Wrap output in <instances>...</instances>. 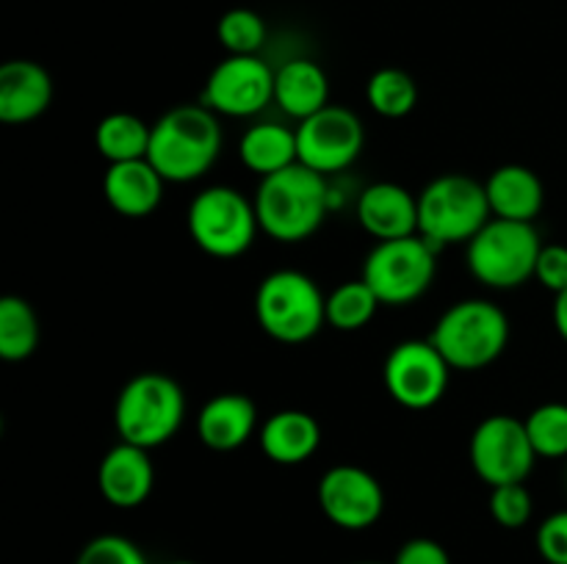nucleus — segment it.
I'll use <instances>...</instances> for the list:
<instances>
[{"label": "nucleus", "mask_w": 567, "mask_h": 564, "mask_svg": "<svg viewBox=\"0 0 567 564\" xmlns=\"http://www.w3.org/2000/svg\"><path fill=\"white\" fill-rule=\"evenodd\" d=\"M358 221L377 241L419 236V197L399 182H374L360 194Z\"/></svg>", "instance_id": "obj_16"}, {"label": "nucleus", "mask_w": 567, "mask_h": 564, "mask_svg": "<svg viewBox=\"0 0 567 564\" xmlns=\"http://www.w3.org/2000/svg\"><path fill=\"white\" fill-rule=\"evenodd\" d=\"M535 280L546 291H551L554 296L567 291V247H563V243H548V247L540 249Z\"/></svg>", "instance_id": "obj_33"}, {"label": "nucleus", "mask_w": 567, "mask_h": 564, "mask_svg": "<svg viewBox=\"0 0 567 564\" xmlns=\"http://www.w3.org/2000/svg\"><path fill=\"white\" fill-rule=\"evenodd\" d=\"M380 299L371 291L369 282L360 280L341 282L336 291L327 296V324L336 326L338 332H358L377 315Z\"/></svg>", "instance_id": "obj_26"}, {"label": "nucleus", "mask_w": 567, "mask_h": 564, "mask_svg": "<svg viewBox=\"0 0 567 564\" xmlns=\"http://www.w3.org/2000/svg\"><path fill=\"white\" fill-rule=\"evenodd\" d=\"M554 326H557L559 337L567 343V291L557 293V299H554Z\"/></svg>", "instance_id": "obj_35"}, {"label": "nucleus", "mask_w": 567, "mask_h": 564, "mask_svg": "<svg viewBox=\"0 0 567 564\" xmlns=\"http://www.w3.org/2000/svg\"><path fill=\"white\" fill-rule=\"evenodd\" d=\"M100 495L116 509H136L150 498L155 487V468L147 448L116 442L97 468Z\"/></svg>", "instance_id": "obj_15"}, {"label": "nucleus", "mask_w": 567, "mask_h": 564, "mask_svg": "<svg viewBox=\"0 0 567 564\" xmlns=\"http://www.w3.org/2000/svg\"><path fill=\"white\" fill-rule=\"evenodd\" d=\"M164 177L147 158L111 164L103 177V194L111 208L127 219H144L164 199Z\"/></svg>", "instance_id": "obj_18"}, {"label": "nucleus", "mask_w": 567, "mask_h": 564, "mask_svg": "<svg viewBox=\"0 0 567 564\" xmlns=\"http://www.w3.org/2000/svg\"><path fill=\"white\" fill-rule=\"evenodd\" d=\"M430 341L452 370H480L496 363L507 348L509 318L487 299H463L437 318Z\"/></svg>", "instance_id": "obj_4"}, {"label": "nucleus", "mask_w": 567, "mask_h": 564, "mask_svg": "<svg viewBox=\"0 0 567 564\" xmlns=\"http://www.w3.org/2000/svg\"><path fill=\"white\" fill-rule=\"evenodd\" d=\"M221 153L219 116L199 105H175L153 125L147 160L166 182L199 180Z\"/></svg>", "instance_id": "obj_2"}, {"label": "nucleus", "mask_w": 567, "mask_h": 564, "mask_svg": "<svg viewBox=\"0 0 567 564\" xmlns=\"http://www.w3.org/2000/svg\"><path fill=\"white\" fill-rule=\"evenodd\" d=\"M186 418V396L172 376L144 370L122 387L114 407V426L122 442L158 448L169 442Z\"/></svg>", "instance_id": "obj_3"}, {"label": "nucleus", "mask_w": 567, "mask_h": 564, "mask_svg": "<svg viewBox=\"0 0 567 564\" xmlns=\"http://www.w3.org/2000/svg\"><path fill=\"white\" fill-rule=\"evenodd\" d=\"M330 205L327 175L305 164L260 177L255 213L260 230L280 243H299L321 227Z\"/></svg>", "instance_id": "obj_1"}, {"label": "nucleus", "mask_w": 567, "mask_h": 564, "mask_svg": "<svg viewBox=\"0 0 567 564\" xmlns=\"http://www.w3.org/2000/svg\"><path fill=\"white\" fill-rule=\"evenodd\" d=\"M255 315L260 330L275 341L305 343L327 324V296L302 271H271L255 293Z\"/></svg>", "instance_id": "obj_5"}, {"label": "nucleus", "mask_w": 567, "mask_h": 564, "mask_svg": "<svg viewBox=\"0 0 567 564\" xmlns=\"http://www.w3.org/2000/svg\"><path fill=\"white\" fill-rule=\"evenodd\" d=\"M260 448L277 464H302L319 451V420L302 409H280L260 426Z\"/></svg>", "instance_id": "obj_21"}, {"label": "nucleus", "mask_w": 567, "mask_h": 564, "mask_svg": "<svg viewBox=\"0 0 567 564\" xmlns=\"http://www.w3.org/2000/svg\"><path fill=\"white\" fill-rule=\"evenodd\" d=\"M452 365L432 341H402L385 359V390L404 409H430L446 396Z\"/></svg>", "instance_id": "obj_11"}, {"label": "nucleus", "mask_w": 567, "mask_h": 564, "mask_svg": "<svg viewBox=\"0 0 567 564\" xmlns=\"http://www.w3.org/2000/svg\"><path fill=\"white\" fill-rule=\"evenodd\" d=\"M258 230L255 202L230 186L205 188L188 205V236L210 258H238L252 247Z\"/></svg>", "instance_id": "obj_8"}, {"label": "nucleus", "mask_w": 567, "mask_h": 564, "mask_svg": "<svg viewBox=\"0 0 567 564\" xmlns=\"http://www.w3.org/2000/svg\"><path fill=\"white\" fill-rule=\"evenodd\" d=\"M238 155H241L244 166L255 175H275V171L299 164L297 130H288L286 125H277V122H260L244 133Z\"/></svg>", "instance_id": "obj_23"}, {"label": "nucleus", "mask_w": 567, "mask_h": 564, "mask_svg": "<svg viewBox=\"0 0 567 564\" xmlns=\"http://www.w3.org/2000/svg\"><path fill=\"white\" fill-rule=\"evenodd\" d=\"M50 100H53V81L42 64L14 59L0 66V119L6 125L33 122L50 108Z\"/></svg>", "instance_id": "obj_17"}, {"label": "nucleus", "mask_w": 567, "mask_h": 564, "mask_svg": "<svg viewBox=\"0 0 567 564\" xmlns=\"http://www.w3.org/2000/svg\"><path fill=\"white\" fill-rule=\"evenodd\" d=\"M275 100V70L258 55H227L214 66L203 105L216 116H255Z\"/></svg>", "instance_id": "obj_13"}, {"label": "nucleus", "mask_w": 567, "mask_h": 564, "mask_svg": "<svg viewBox=\"0 0 567 564\" xmlns=\"http://www.w3.org/2000/svg\"><path fill=\"white\" fill-rule=\"evenodd\" d=\"M537 551L548 564H567V509L543 520L537 529Z\"/></svg>", "instance_id": "obj_32"}, {"label": "nucleus", "mask_w": 567, "mask_h": 564, "mask_svg": "<svg viewBox=\"0 0 567 564\" xmlns=\"http://www.w3.org/2000/svg\"><path fill=\"white\" fill-rule=\"evenodd\" d=\"M535 512V498L526 484L491 487V514L502 529H524Z\"/></svg>", "instance_id": "obj_30"}, {"label": "nucleus", "mask_w": 567, "mask_h": 564, "mask_svg": "<svg viewBox=\"0 0 567 564\" xmlns=\"http://www.w3.org/2000/svg\"><path fill=\"white\" fill-rule=\"evenodd\" d=\"M150 138H153V127L138 116L125 114H109L100 119L97 130H94V144L97 153L103 155L109 164H125V160H142L150 153Z\"/></svg>", "instance_id": "obj_24"}, {"label": "nucleus", "mask_w": 567, "mask_h": 564, "mask_svg": "<svg viewBox=\"0 0 567 564\" xmlns=\"http://www.w3.org/2000/svg\"><path fill=\"white\" fill-rule=\"evenodd\" d=\"M275 103L293 119H308L330 105L327 72L310 59H293L275 72Z\"/></svg>", "instance_id": "obj_22"}, {"label": "nucleus", "mask_w": 567, "mask_h": 564, "mask_svg": "<svg viewBox=\"0 0 567 564\" xmlns=\"http://www.w3.org/2000/svg\"><path fill=\"white\" fill-rule=\"evenodd\" d=\"M166 564H197V562H188V558H175V562H166Z\"/></svg>", "instance_id": "obj_36"}, {"label": "nucleus", "mask_w": 567, "mask_h": 564, "mask_svg": "<svg viewBox=\"0 0 567 564\" xmlns=\"http://www.w3.org/2000/svg\"><path fill=\"white\" fill-rule=\"evenodd\" d=\"M365 130L354 111L343 105H327L297 127L299 164L321 175H336L352 166L363 153Z\"/></svg>", "instance_id": "obj_12"}, {"label": "nucleus", "mask_w": 567, "mask_h": 564, "mask_svg": "<svg viewBox=\"0 0 567 564\" xmlns=\"http://www.w3.org/2000/svg\"><path fill=\"white\" fill-rule=\"evenodd\" d=\"M540 249L535 224L491 219L468 241V269L482 285L513 291L535 276Z\"/></svg>", "instance_id": "obj_7"}, {"label": "nucleus", "mask_w": 567, "mask_h": 564, "mask_svg": "<svg viewBox=\"0 0 567 564\" xmlns=\"http://www.w3.org/2000/svg\"><path fill=\"white\" fill-rule=\"evenodd\" d=\"M358 564H377V562H358Z\"/></svg>", "instance_id": "obj_37"}, {"label": "nucleus", "mask_w": 567, "mask_h": 564, "mask_svg": "<svg viewBox=\"0 0 567 564\" xmlns=\"http://www.w3.org/2000/svg\"><path fill=\"white\" fill-rule=\"evenodd\" d=\"M491 219L485 182L468 175L435 177L419 197V236L435 249L468 243Z\"/></svg>", "instance_id": "obj_6"}, {"label": "nucleus", "mask_w": 567, "mask_h": 564, "mask_svg": "<svg viewBox=\"0 0 567 564\" xmlns=\"http://www.w3.org/2000/svg\"><path fill=\"white\" fill-rule=\"evenodd\" d=\"M75 564H150L142 547L122 534H100L78 553Z\"/></svg>", "instance_id": "obj_31"}, {"label": "nucleus", "mask_w": 567, "mask_h": 564, "mask_svg": "<svg viewBox=\"0 0 567 564\" xmlns=\"http://www.w3.org/2000/svg\"><path fill=\"white\" fill-rule=\"evenodd\" d=\"M524 424L537 457H567V404H540L537 409H532Z\"/></svg>", "instance_id": "obj_28"}, {"label": "nucleus", "mask_w": 567, "mask_h": 564, "mask_svg": "<svg viewBox=\"0 0 567 564\" xmlns=\"http://www.w3.org/2000/svg\"><path fill=\"white\" fill-rule=\"evenodd\" d=\"M319 506L332 525L365 531L385 512L380 479L358 464H336L319 481Z\"/></svg>", "instance_id": "obj_14"}, {"label": "nucleus", "mask_w": 567, "mask_h": 564, "mask_svg": "<svg viewBox=\"0 0 567 564\" xmlns=\"http://www.w3.org/2000/svg\"><path fill=\"white\" fill-rule=\"evenodd\" d=\"M435 254L437 249L421 236L377 241L363 263V280L382 304L402 307L430 291L437 271Z\"/></svg>", "instance_id": "obj_9"}, {"label": "nucleus", "mask_w": 567, "mask_h": 564, "mask_svg": "<svg viewBox=\"0 0 567 564\" xmlns=\"http://www.w3.org/2000/svg\"><path fill=\"white\" fill-rule=\"evenodd\" d=\"M39 346V318L22 296L0 299V357L22 363Z\"/></svg>", "instance_id": "obj_25"}, {"label": "nucleus", "mask_w": 567, "mask_h": 564, "mask_svg": "<svg viewBox=\"0 0 567 564\" xmlns=\"http://www.w3.org/2000/svg\"><path fill=\"white\" fill-rule=\"evenodd\" d=\"M216 36L230 55H258L266 42V22L252 9H230L221 14Z\"/></svg>", "instance_id": "obj_29"}, {"label": "nucleus", "mask_w": 567, "mask_h": 564, "mask_svg": "<svg viewBox=\"0 0 567 564\" xmlns=\"http://www.w3.org/2000/svg\"><path fill=\"white\" fill-rule=\"evenodd\" d=\"M365 100H369L371 111H377L385 119H402L419 105V86L404 70L385 66L369 77Z\"/></svg>", "instance_id": "obj_27"}, {"label": "nucleus", "mask_w": 567, "mask_h": 564, "mask_svg": "<svg viewBox=\"0 0 567 564\" xmlns=\"http://www.w3.org/2000/svg\"><path fill=\"white\" fill-rule=\"evenodd\" d=\"M393 564H452L446 547L430 536H413L393 556Z\"/></svg>", "instance_id": "obj_34"}, {"label": "nucleus", "mask_w": 567, "mask_h": 564, "mask_svg": "<svg viewBox=\"0 0 567 564\" xmlns=\"http://www.w3.org/2000/svg\"><path fill=\"white\" fill-rule=\"evenodd\" d=\"M258 426V409L244 393H219L199 409V440L210 451H236L252 437Z\"/></svg>", "instance_id": "obj_19"}, {"label": "nucleus", "mask_w": 567, "mask_h": 564, "mask_svg": "<svg viewBox=\"0 0 567 564\" xmlns=\"http://www.w3.org/2000/svg\"><path fill=\"white\" fill-rule=\"evenodd\" d=\"M487 202H491L493 219L507 221H535L540 216L543 202H546V191L529 166L520 164H504L487 177L485 182Z\"/></svg>", "instance_id": "obj_20"}, {"label": "nucleus", "mask_w": 567, "mask_h": 564, "mask_svg": "<svg viewBox=\"0 0 567 564\" xmlns=\"http://www.w3.org/2000/svg\"><path fill=\"white\" fill-rule=\"evenodd\" d=\"M535 462L537 453L524 420L491 415L471 435V464L487 487L524 484Z\"/></svg>", "instance_id": "obj_10"}]
</instances>
